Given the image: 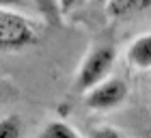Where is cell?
I'll list each match as a JSON object with an SVG mask.
<instances>
[{"label":"cell","mask_w":151,"mask_h":138,"mask_svg":"<svg viewBox=\"0 0 151 138\" xmlns=\"http://www.w3.org/2000/svg\"><path fill=\"white\" fill-rule=\"evenodd\" d=\"M127 60L136 69H151V32L140 34L127 50Z\"/></svg>","instance_id":"277c9868"},{"label":"cell","mask_w":151,"mask_h":138,"mask_svg":"<svg viewBox=\"0 0 151 138\" xmlns=\"http://www.w3.org/2000/svg\"><path fill=\"white\" fill-rule=\"evenodd\" d=\"M127 97V84L121 78H108L84 93V104L91 110H112Z\"/></svg>","instance_id":"3957f363"},{"label":"cell","mask_w":151,"mask_h":138,"mask_svg":"<svg viewBox=\"0 0 151 138\" xmlns=\"http://www.w3.org/2000/svg\"><path fill=\"white\" fill-rule=\"evenodd\" d=\"M37 138H80V134L65 121H50Z\"/></svg>","instance_id":"8992f818"},{"label":"cell","mask_w":151,"mask_h":138,"mask_svg":"<svg viewBox=\"0 0 151 138\" xmlns=\"http://www.w3.org/2000/svg\"><path fill=\"white\" fill-rule=\"evenodd\" d=\"M84 2V0H58V6H60V13H71L73 9Z\"/></svg>","instance_id":"30bf717a"},{"label":"cell","mask_w":151,"mask_h":138,"mask_svg":"<svg viewBox=\"0 0 151 138\" xmlns=\"http://www.w3.org/2000/svg\"><path fill=\"white\" fill-rule=\"evenodd\" d=\"M151 4V0H108L106 11L112 17H132L138 15Z\"/></svg>","instance_id":"5b68a950"},{"label":"cell","mask_w":151,"mask_h":138,"mask_svg":"<svg viewBox=\"0 0 151 138\" xmlns=\"http://www.w3.org/2000/svg\"><path fill=\"white\" fill-rule=\"evenodd\" d=\"M145 138H151V127H149L147 132H145Z\"/></svg>","instance_id":"4fadbf2b"},{"label":"cell","mask_w":151,"mask_h":138,"mask_svg":"<svg viewBox=\"0 0 151 138\" xmlns=\"http://www.w3.org/2000/svg\"><path fill=\"white\" fill-rule=\"evenodd\" d=\"M116 60V52L114 45L110 43H99L95 45L91 52L86 54V58L82 60V67L78 71V78H76V88L78 91H88V88L97 86L99 82L106 80L108 71L112 69Z\"/></svg>","instance_id":"7a4b0ae2"},{"label":"cell","mask_w":151,"mask_h":138,"mask_svg":"<svg viewBox=\"0 0 151 138\" xmlns=\"http://www.w3.org/2000/svg\"><path fill=\"white\" fill-rule=\"evenodd\" d=\"M39 41V32L26 17L9 9H0V50L15 52Z\"/></svg>","instance_id":"6da1fadb"},{"label":"cell","mask_w":151,"mask_h":138,"mask_svg":"<svg viewBox=\"0 0 151 138\" xmlns=\"http://www.w3.org/2000/svg\"><path fill=\"white\" fill-rule=\"evenodd\" d=\"M22 0H0V9H11V6H19Z\"/></svg>","instance_id":"8fae6325"},{"label":"cell","mask_w":151,"mask_h":138,"mask_svg":"<svg viewBox=\"0 0 151 138\" xmlns=\"http://www.w3.org/2000/svg\"><path fill=\"white\" fill-rule=\"evenodd\" d=\"M35 4H37V9L41 11V15L45 17V22L47 24H52V26H56L60 24V6H58V0H35Z\"/></svg>","instance_id":"ba28073f"},{"label":"cell","mask_w":151,"mask_h":138,"mask_svg":"<svg viewBox=\"0 0 151 138\" xmlns=\"http://www.w3.org/2000/svg\"><path fill=\"white\" fill-rule=\"evenodd\" d=\"M97 4H108V0H95Z\"/></svg>","instance_id":"7c38bea8"},{"label":"cell","mask_w":151,"mask_h":138,"mask_svg":"<svg viewBox=\"0 0 151 138\" xmlns=\"http://www.w3.org/2000/svg\"><path fill=\"white\" fill-rule=\"evenodd\" d=\"M22 119L17 114H9L0 119V138H22Z\"/></svg>","instance_id":"52a82bcc"},{"label":"cell","mask_w":151,"mask_h":138,"mask_svg":"<svg viewBox=\"0 0 151 138\" xmlns=\"http://www.w3.org/2000/svg\"><path fill=\"white\" fill-rule=\"evenodd\" d=\"M88 138H123V136L114 127H95V129H91Z\"/></svg>","instance_id":"9c48e42d"}]
</instances>
